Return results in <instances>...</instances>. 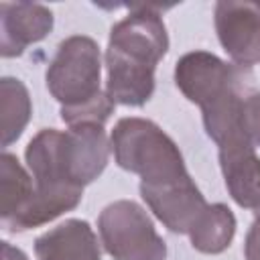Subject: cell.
<instances>
[{
  "label": "cell",
  "instance_id": "6da1fadb",
  "mask_svg": "<svg viewBox=\"0 0 260 260\" xmlns=\"http://www.w3.org/2000/svg\"><path fill=\"white\" fill-rule=\"evenodd\" d=\"M167 26L152 6H134L110 30L106 93L114 104L144 106L154 91V69L167 55Z\"/></svg>",
  "mask_w": 260,
  "mask_h": 260
},
{
  "label": "cell",
  "instance_id": "7a4b0ae2",
  "mask_svg": "<svg viewBox=\"0 0 260 260\" xmlns=\"http://www.w3.org/2000/svg\"><path fill=\"white\" fill-rule=\"evenodd\" d=\"M112 144L100 124L69 130L43 128L26 146L24 158L37 187H79L95 181L108 165Z\"/></svg>",
  "mask_w": 260,
  "mask_h": 260
},
{
  "label": "cell",
  "instance_id": "3957f363",
  "mask_svg": "<svg viewBox=\"0 0 260 260\" xmlns=\"http://www.w3.org/2000/svg\"><path fill=\"white\" fill-rule=\"evenodd\" d=\"M120 169L140 177V185L162 187L189 179L183 154L169 134L144 118H122L110 136Z\"/></svg>",
  "mask_w": 260,
  "mask_h": 260
},
{
  "label": "cell",
  "instance_id": "277c9868",
  "mask_svg": "<svg viewBox=\"0 0 260 260\" xmlns=\"http://www.w3.org/2000/svg\"><path fill=\"white\" fill-rule=\"evenodd\" d=\"M49 93L61 110L81 108L102 95V57L91 37L73 35L59 43L45 73Z\"/></svg>",
  "mask_w": 260,
  "mask_h": 260
},
{
  "label": "cell",
  "instance_id": "5b68a950",
  "mask_svg": "<svg viewBox=\"0 0 260 260\" xmlns=\"http://www.w3.org/2000/svg\"><path fill=\"white\" fill-rule=\"evenodd\" d=\"M100 242L114 260H167V244L148 213L134 201L106 205L98 217Z\"/></svg>",
  "mask_w": 260,
  "mask_h": 260
},
{
  "label": "cell",
  "instance_id": "8992f818",
  "mask_svg": "<svg viewBox=\"0 0 260 260\" xmlns=\"http://www.w3.org/2000/svg\"><path fill=\"white\" fill-rule=\"evenodd\" d=\"M248 79L250 73L244 67L230 65L207 51H191L175 65L177 87L199 108L230 91H246Z\"/></svg>",
  "mask_w": 260,
  "mask_h": 260
},
{
  "label": "cell",
  "instance_id": "52a82bcc",
  "mask_svg": "<svg viewBox=\"0 0 260 260\" xmlns=\"http://www.w3.org/2000/svg\"><path fill=\"white\" fill-rule=\"evenodd\" d=\"M215 30L223 51L238 67L260 63V6L221 0L215 4Z\"/></svg>",
  "mask_w": 260,
  "mask_h": 260
},
{
  "label": "cell",
  "instance_id": "ba28073f",
  "mask_svg": "<svg viewBox=\"0 0 260 260\" xmlns=\"http://www.w3.org/2000/svg\"><path fill=\"white\" fill-rule=\"evenodd\" d=\"M140 195L150 211L175 234H187L199 213L207 207L205 197L191 177L162 187L140 185Z\"/></svg>",
  "mask_w": 260,
  "mask_h": 260
},
{
  "label": "cell",
  "instance_id": "9c48e42d",
  "mask_svg": "<svg viewBox=\"0 0 260 260\" xmlns=\"http://www.w3.org/2000/svg\"><path fill=\"white\" fill-rule=\"evenodd\" d=\"M53 30V12L37 2L0 4V53L18 57L32 43L43 41Z\"/></svg>",
  "mask_w": 260,
  "mask_h": 260
},
{
  "label": "cell",
  "instance_id": "30bf717a",
  "mask_svg": "<svg viewBox=\"0 0 260 260\" xmlns=\"http://www.w3.org/2000/svg\"><path fill=\"white\" fill-rule=\"evenodd\" d=\"M219 148V167L232 199L246 209L260 207V156L248 138L223 142Z\"/></svg>",
  "mask_w": 260,
  "mask_h": 260
},
{
  "label": "cell",
  "instance_id": "8fae6325",
  "mask_svg": "<svg viewBox=\"0 0 260 260\" xmlns=\"http://www.w3.org/2000/svg\"><path fill=\"white\" fill-rule=\"evenodd\" d=\"M39 260H102L95 232L85 219H65L35 240Z\"/></svg>",
  "mask_w": 260,
  "mask_h": 260
},
{
  "label": "cell",
  "instance_id": "7c38bea8",
  "mask_svg": "<svg viewBox=\"0 0 260 260\" xmlns=\"http://www.w3.org/2000/svg\"><path fill=\"white\" fill-rule=\"evenodd\" d=\"M81 197H83V189L79 187H37L35 185L30 199L12 217L2 219V225L12 234L45 225L55 217H59L61 213L77 207Z\"/></svg>",
  "mask_w": 260,
  "mask_h": 260
},
{
  "label": "cell",
  "instance_id": "4fadbf2b",
  "mask_svg": "<svg viewBox=\"0 0 260 260\" xmlns=\"http://www.w3.org/2000/svg\"><path fill=\"white\" fill-rule=\"evenodd\" d=\"M236 234V217L232 209L223 203H207V207L199 213L191 230L187 232L191 246L203 254H219L223 252Z\"/></svg>",
  "mask_w": 260,
  "mask_h": 260
},
{
  "label": "cell",
  "instance_id": "5bb4252c",
  "mask_svg": "<svg viewBox=\"0 0 260 260\" xmlns=\"http://www.w3.org/2000/svg\"><path fill=\"white\" fill-rule=\"evenodd\" d=\"M32 114V104L26 85L16 77L0 79V140L2 146H10L20 138Z\"/></svg>",
  "mask_w": 260,
  "mask_h": 260
},
{
  "label": "cell",
  "instance_id": "9a60e30c",
  "mask_svg": "<svg viewBox=\"0 0 260 260\" xmlns=\"http://www.w3.org/2000/svg\"><path fill=\"white\" fill-rule=\"evenodd\" d=\"M35 179L10 152L0 156V217H12L32 195Z\"/></svg>",
  "mask_w": 260,
  "mask_h": 260
},
{
  "label": "cell",
  "instance_id": "2e32d148",
  "mask_svg": "<svg viewBox=\"0 0 260 260\" xmlns=\"http://www.w3.org/2000/svg\"><path fill=\"white\" fill-rule=\"evenodd\" d=\"M244 128L254 146H260V93H246L244 98Z\"/></svg>",
  "mask_w": 260,
  "mask_h": 260
},
{
  "label": "cell",
  "instance_id": "e0dca14e",
  "mask_svg": "<svg viewBox=\"0 0 260 260\" xmlns=\"http://www.w3.org/2000/svg\"><path fill=\"white\" fill-rule=\"evenodd\" d=\"M246 260H260V223H254L246 236V246H244Z\"/></svg>",
  "mask_w": 260,
  "mask_h": 260
},
{
  "label": "cell",
  "instance_id": "ac0fdd59",
  "mask_svg": "<svg viewBox=\"0 0 260 260\" xmlns=\"http://www.w3.org/2000/svg\"><path fill=\"white\" fill-rule=\"evenodd\" d=\"M2 260H28V258L20 248L12 246L10 242H2Z\"/></svg>",
  "mask_w": 260,
  "mask_h": 260
},
{
  "label": "cell",
  "instance_id": "d6986e66",
  "mask_svg": "<svg viewBox=\"0 0 260 260\" xmlns=\"http://www.w3.org/2000/svg\"><path fill=\"white\" fill-rule=\"evenodd\" d=\"M254 217H256V223H260V207L254 211Z\"/></svg>",
  "mask_w": 260,
  "mask_h": 260
},
{
  "label": "cell",
  "instance_id": "ffe728a7",
  "mask_svg": "<svg viewBox=\"0 0 260 260\" xmlns=\"http://www.w3.org/2000/svg\"><path fill=\"white\" fill-rule=\"evenodd\" d=\"M258 6H260V4H258Z\"/></svg>",
  "mask_w": 260,
  "mask_h": 260
}]
</instances>
